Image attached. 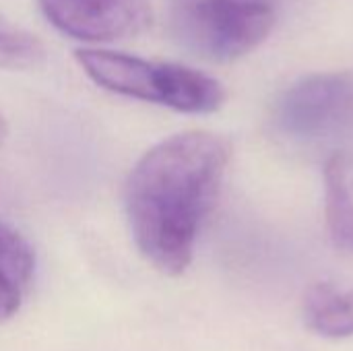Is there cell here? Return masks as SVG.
Returning <instances> with one entry per match:
<instances>
[{
    "mask_svg": "<svg viewBox=\"0 0 353 351\" xmlns=\"http://www.w3.org/2000/svg\"><path fill=\"white\" fill-rule=\"evenodd\" d=\"M230 157L223 137L188 130L151 147L130 170L124 190L128 228L143 259L159 273L178 277L190 267Z\"/></svg>",
    "mask_w": 353,
    "mask_h": 351,
    "instance_id": "1",
    "label": "cell"
},
{
    "mask_svg": "<svg viewBox=\"0 0 353 351\" xmlns=\"http://www.w3.org/2000/svg\"><path fill=\"white\" fill-rule=\"evenodd\" d=\"M74 60L97 87L122 97L184 114H211L225 101V89L217 79L184 64L105 48H79Z\"/></svg>",
    "mask_w": 353,
    "mask_h": 351,
    "instance_id": "2",
    "label": "cell"
},
{
    "mask_svg": "<svg viewBox=\"0 0 353 351\" xmlns=\"http://www.w3.org/2000/svg\"><path fill=\"white\" fill-rule=\"evenodd\" d=\"M273 25V0H168L172 37L213 62L250 54L269 37Z\"/></svg>",
    "mask_w": 353,
    "mask_h": 351,
    "instance_id": "3",
    "label": "cell"
},
{
    "mask_svg": "<svg viewBox=\"0 0 353 351\" xmlns=\"http://www.w3.org/2000/svg\"><path fill=\"white\" fill-rule=\"evenodd\" d=\"M277 126L292 139L327 141L353 132V79L310 74L294 83L277 101Z\"/></svg>",
    "mask_w": 353,
    "mask_h": 351,
    "instance_id": "4",
    "label": "cell"
},
{
    "mask_svg": "<svg viewBox=\"0 0 353 351\" xmlns=\"http://www.w3.org/2000/svg\"><path fill=\"white\" fill-rule=\"evenodd\" d=\"M37 6L54 29L87 43L128 39L153 23L149 0H37Z\"/></svg>",
    "mask_w": 353,
    "mask_h": 351,
    "instance_id": "5",
    "label": "cell"
},
{
    "mask_svg": "<svg viewBox=\"0 0 353 351\" xmlns=\"http://www.w3.org/2000/svg\"><path fill=\"white\" fill-rule=\"evenodd\" d=\"M325 215L333 244L353 254V157L345 153L325 163Z\"/></svg>",
    "mask_w": 353,
    "mask_h": 351,
    "instance_id": "6",
    "label": "cell"
},
{
    "mask_svg": "<svg viewBox=\"0 0 353 351\" xmlns=\"http://www.w3.org/2000/svg\"><path fill=\"white\" fill-rule=\"evenodd\" d=\"M306 327L327 339L353 337V288L321 281L308 288L302 302Z\"/></svg>",
    "mask_w": 353,
    "mask_h": 351,
    "instance_id": "7",
    "label": "cell"
},
{
    "mask_svg": "<svg viewBox=\"0 0 353 351\" xmlns=\"http://www.w3.org/2000/svg\"><path fill=\"white\" fill-rule=\"evenodd\" d=\"M35 273L31 244L6 221L0 219V283L23 298Z\"/></svg>",
    "mask_w": 353,
    "mask_h": 351,
    "instance_id": "8",
    "label": "cell"
},
{
    "mask_svg": "<svg viewBox=\"0 0 353 351\" xmlns=\"http://www.w3.org/2000/svg\"><path fill=\"white\" fill-rule=\"evenodd\" d=\"M43 58L41 39L0 14V68L27 70L41 64Z\"/></svg>",
    "mask_w": 353,
    "mask_h": 351,
    "instance_id": "9",
    "label": "cell"
},
{
    "mask_svg": "<svg viewBox=\"0 0 353 351\" xmlns=\"http://www.w3.org/2000/svg\"><path fill=\"white\" fill-rule=\"evenodd\" d=\"M21 306V296L0 283V323L12 319Z\"/></svg>",
    "mask_w": 353,
    "mask_h": 351,
    "instance_id": "10",
    "label": "cell"
},
{
    "mask_svg": "<svg viewBox=\"0 0 353 351\" xmlns=\"http://www.w3.org/2000/svg\"><path fill=\"white\" fill-rule=\"evenodd\" d=\"M6 137H8V124H6L4 116L0 114V145L6 141Z\"/></svg>",
    "mask_w": 353,
    "mask_h": 351,
    "instance_id": "11",
    "label": "cell"
}]
</instances>
